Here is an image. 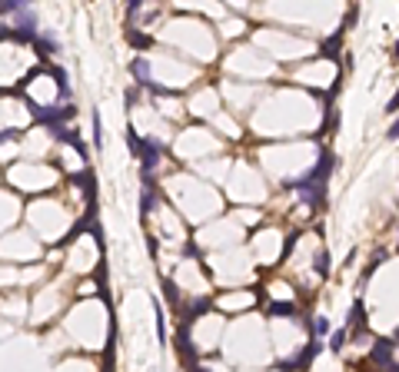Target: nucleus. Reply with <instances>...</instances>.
I'll return each mask as SVG.
<instances>
[{"mask_svg":"<svg viewBox=\"0 0 399 372\" xmlns=\"http://www.w3.org/2000/svg\"><path fill=\"white\" fill-rule=\"evenodd\" d=\"M319 352H323V342H319V336H316V339H313L306 349H300V356H293V359H283V362H279L276 369H286V372H289V369H306V365H310L313 359L319 356Z\"/></svg>","mask_w":399,"mask_h":372,"instance_id":"4","label":"nucleus"},{"mask_svg":"<svg viewBox=\"0 0 399 372\" xmlns=\"http://www.w3.org/2000/svg\"><path fill=\"white\" fill-rule=\"evenodd\" d=\"M27 107H30L33 120H37L40 127H47V130H54V127H60V123H67V120L77 113V107H73V103H60V107H37V103H27Z\"/></svg>","mask_w":399,"mask_h":372,"instance_id":"2","label":"nucleus"},{"mask_svg":"<svg viewBox=\"0 0 399 372\" xmlns=\"http://www.w3.org/2000/svg\"><path fill=\"white\" fill-rule=\"evenodd\" d=\"M90 120H93V146L96 150H100V146H104V130H100V113H90Z\"/></svg>","mask_w":399,"mask_h":372,"instance_id":"20","label":"nucleus"},{"mask_svg":"<svg viewBox=\"0 0 399 372\" xmlns=\"http://www.w3.org/2000/svg\"><path fill=\"white\" fill-rule=\"evenodd\" d=\"M343 346H346V329H336V333L329 336V349H333V352H343Z\"/></svg>","mask_w":399,"mask_h":372,"instance_id":"21","label":"nucleus"},{"mask_svg":"<svg viewBox=\"0 0 399 372\" xmlns=\"http://www.w3.org/2000/svg\"><path fill=\"white\" fill-rule=\"evenodd\" d=\"M396 336L392 339H386V336H379V339L373 342V349H369V362H376V365H383V369H392V372H399V362L392 356H396Z\"/></svg>","mask_w":399,"mask_h":372,"instance_id":"3","label":"nucleus"},{"mask_svg":"<svg viewBox=\"0 0 399 372\" xmlns=\"http://www.w3.org/2000/svg\"><path fill=\"white\" fill-rule=\"evenodd\" d=\"M386 136H389V140H399V120H396V123H392L389 130H386Z\"/></svg>","mask_w":399,"mask_h":372,"instance_id":"25","label":"nucleus"},{"mask_svg":"<svg viewBox=\"0 0 399 372\" xmlns=\"http://www.w3.org/2000/svg\"><path fill=\"white\" fill-rule=\"evenodd\" d=\"M157 336H160V346H167V316H163L160 302H157Z\"/></svg>","mask_w":399,"mask_h":372,"instance_id":"18","label":"nucleus"},{"mask_svg":"<svg viewBox=\"0 0 399 372\" xmlns=\"http://www.w3.org/2000/svg\"><path fill=\"white\" fill-rule=\"evenodd\" d=\"M313 333H316V336H326V333H329V319H326V316H316V323H313Z\"/></svg>","mask_w":399,"mask_h":372,"instance_id":"22","label":"nucleus"},{"mask_svg":"<svg viewBox=\"0 0 399 372\" xmlns=\"http://www.w3.org/2000/svg\"><path fill=\"white\" fill-rule=\"evenodd\" d=\"M143 180V190H140V216H150L153 209H157V190H153V176L146 173V176H140Z\"/></svg>","mask_w":399,"mask_h":372,"instance_id":"6","label":"nucleus"},{"mask_svg":"<svg viewBox=\"0 0 399 372\" xmlns=\"http://www.w3.org/2000/svg\"><path fill=\"white\" fill-rule=\"evenodd\" d=\"M127 40L133 43V47H140V50H146V47L153 43V40L146 37V33H136V30H127Z\"/></svg>","mask_w":399,"mask_h":372,"instance_id":"19","label":"nucleus"},{"mask_svg":"<svg viewBox=\"0 0 399 372\" xmlns=\"http://www.w3.org/2000/svg\"><path fill=\"white\" fill-rule=\"evenodd\" d=\"M396 60H399V43H396Z\"/></svg>","mask_w":399,"mask_h":372,"instance_id":"29","label":"nucleus"},{"mask_svg":"<svg viewBox=\"0 0 399 372\" xmlns=\"http://www.w3.org/2000/svg\"><path fill=\"white\" fill-rule=\"evenodd\" d=\"M386 113H399V90L392 93V100L386 103Z\"/></svg>","mask_w":399,"mask_h":372,"instance_id":"24","label":"nucleus"},{"mask_svg":"<svg viewBox=\"0 0 399 372\" xmlns=\"http://www.w3.org/2000/svg\"><path fill=\"white\" fill-rule=\"evenodd\" d=\"M0 136H4V140H10V136H14V140H17V136H20V130H10V127H7L4 133H0Z\"/></svg>","mask_w":399,"mask_h":372,"instance_id":"26","label":"nucleus"},{"mask_svg":"<svg viewBox=\"0 0 399 372\" xmlns=\"http://www.w3.org/2000/svg\"><path fill=\"white\" fill-rule=\"evenodd\" d=\"M33 50H37V57H50V54H57V40L54 37H47V33H40L37 40H33Z\"/></svg>","mask_w":399,"mask_h":372,"instance_id":"13","label":"nucleus"},{"mask_svg":"<svg viewBox=\"0 0 399 372\" xmlns=\"http://www.w3.org/2000/svg\"><path fill=\"white\" fill-rule=\"evenodd\" d=\"M176 349H180V359L183 365H196V352H193V342H190V323H180L176 326Z\"/></svg>","mask_w":399,"mask_h":372,"instance_id":"5","label":"nucleus"},{"mask_svg":"<svg viewBox=\"0 0 399 372\" xmlns=\"http://www.w3.org/2000/svg\"><path fill=\"white\" fill-rule=\"evenodd\" d=\"M50 133H54V136H57V140H60V143H70V146H77V143H80V136L73 133V130H67L64 123H60V127H54V130H50Z\"/></svg>","mask_w":399,"mask_h":372,"instance_id":"16","label":"nucleus"},{"mask_svg":"<svg viewBox=\"0 0 399 372\" xmlns=\"http://www.w3.org/2000/svg\"><path fill=\"white\" fill-rule=\"evenodd\" d=\"M163 296H167V302H170V306H180V289H176V283H173V279H163Z\"/></svg>","mask_w":399,"mask_h":372,"instance_id":"17","label":"nucleus"},{"mask_svg":"<svg viewBox=\"0 0 399 372\" xmlns=\"http://www.w3.org/2000/svg\"><path fill=\"white\" fill-rule=\"evenodd\" d=\"M87 223H90V216H83V220H77V223H73V230H70V233H67V236H64V239H60V243H57V246H70V243H73V239H77V236H80V233L87 230Z\"/></svg>","mask_w":399,"mask_h":372,"instance_id":"15","label":"nucleus"},{"mask_svg":"<svg viewBox=\"0 0 399 372\" xmlns=\"http://www.w3.org/2000/svg\"><path fill=\"white\" fill-rule=\"evenodd\" d=\"M47 73L57 80V90H60V96H64V100H70V80H67V70H64V67H47Z\"/></svg>","mask_w":399,"mask_h":372,"instance_id":"11","label":"nucleus"},{"mask_svg":"<svg viewBox=\"0 0 399 372\" xmlns=\"http://www.w3.org/2000/svg\"><path fill=\"white\" fill-rule=\"evenodd\" d=\"M266 316H270V319H293L296 316V306H293V302H270V306H266Z\"/></svg>","mask_w":399,"mask_h":372,"instance_id":"10","label":"nucleus"},{"mask_svg":"<svg viewBox=\"0 0 399 372\" xmlns=\"http://www.w3.org/2000/svg\"><path fill=\"white\" fill-rule=\"evenodd\" d=\"M392 336H396V342H399V326H396V333H392Z\"/></svg>","mask_w":399,"mask_h":372,"instance_id":"28","label":"nucleus"},{"mask_svg":"<svg viewBox=\"0 0 399 372\" xmlns=\"http://www.w3.org/2000/svg\"><path fill=\"white\" fill-rule=\"evenodd\" d=\"M336 167V160L329 150H319V163L310 170L306 176H300V180H286L283 186L286 190H300V196H303L306 206H313V209H319V203H323V193H326V176L329 170Z\"/></svg>","mask_w":399,"mask_h":372,"instance_id":"1","label":"nucleus"},{"mask_svg":"<svg viewBox=\"0 0 399 372\" xmlns=\"http://www.w3.org/2000/svg\"><path fill=\"white\" fill-rule=\"evenodd\" d=\"M339 47H343V30L336 33V37H329L323 47H319V60H336L339 57Z\"/></svg>","mask_w":399,"mask_h":372,"instance_id":"7","label":"nucleus"},{"mask_svg":"<svg viewBox=\"0 0 399 372\" xmlns=\"http://www.w3.org/2000/svg\"><path fill=\"white\" fill-rule=\"evenodd\" d=\"M133 103H136V90H127V110L133 107Z\"/></svg>","mask_w":399,"mask_h":372,"instance_id":"27","label":"nucleus"},{"mask_svg":"<svg viewBox=\"0 0 399 372\" xmlns=\"http://www.w3.org/2000/svg\"><path fill=\"white\" fill-rule=\"evenodd\" d=\"M207 309H210V299H207V296H203V299L196 296V299H190V302H186V309H183V319H186V323H193V319H200L203 312H207Z\"/></svg>","mask_w":399,"mask_h":372,"instance_id":"8","label":"nucleus"},{"mask_svg":"<svg viewBox=\"0 0 399 372\" xmlns=\"http://www.w3.org/2000/svg\"><path fill=\"white\" fill-rule=\"evenodd\" d=\"M130 70H133V77H136V83H140V87H150V83H153V77H150V64H146L143 57H136L133 64H130Z\"/></svg>","mask_w":399,"mask_h":372,"instance_id":"9","label":"nucleus"},{"mask_svg":"<svg viewBox=\"0 0 399 372\" xmlns=\"http://www.w3.org/2000/svg\"><path fill=\"white\" fill-rule=\"evenodd\" d=\"M0 7H4V17H10V14H20V10H30L33 0H0Z\"/></svg>","mask_w":399,"mask_h":372,"instance_id":"14","label":"nucleus"},{"mask_svg":"<svg viewBox=\"0 0 399 372\" xmlns=\"http://www.w3.org/2000/svg\"><path fill=\"white\" fill-rule=\"evenodd\" d=\"M350 326L356 329V333H366V306H363V302H353V309H350Z\"/></svg>","mask_w":399,"mask_h":372,"instance_id":"12","label":"nucleus"},{"mask_svg":"<svg viewBox=\"0 0 399 372\" xmlns=\"http://www.w3.org/2000/svg\"><path fill=\"white\" fill-rule=\"evenodd\" d=\"M316 273H319V276H326V273H329V262H326V253H316Z\"/></svg>","mask_w":399,"mask_h":372,"instance_id":"23","label":"nucleus"}]
</instances>
